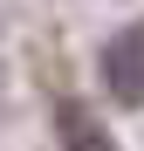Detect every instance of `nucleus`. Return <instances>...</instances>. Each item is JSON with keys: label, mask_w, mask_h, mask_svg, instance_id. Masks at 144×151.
I'll list each match as a JSON object with an SVG mask.
<instances>
[{"label": "nucleus", "mask_w": 144, "mask_h": 151, "mask_svg": "<svg viewBox=\"0 0 144 151\" xmlns=\"http://www.w3.org/2000/svg\"><path fill=\"white\" fill-rule=\"evenodd\" d=\"M103 96H117L130 110L144 103V21L103 41Z\"/></svg>", "instance_id": "f257e3e1"}, {"label": "nucleus", "mask_w": 144, "mask_h": 151, "mask_svg": "<svg viewBox=\"0 0 144 151\" xmlns=\"http://www.w3.org/2000/svg\"><path fill=\"white\" fill-rule=\"evenodd\" d=\"M55 131H62V151H117L110 131H103L82 103H62V110H55Z\"/></svg>", "instance_id": "f03ea898"}]
</instances>
